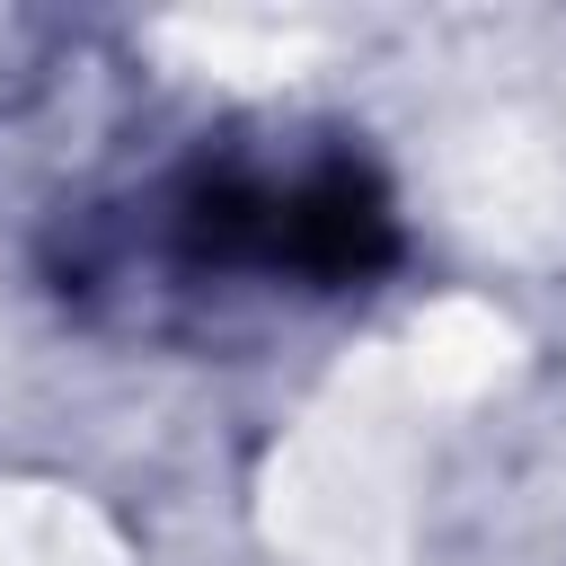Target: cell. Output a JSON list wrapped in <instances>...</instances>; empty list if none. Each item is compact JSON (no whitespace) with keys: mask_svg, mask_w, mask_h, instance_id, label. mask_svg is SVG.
Here are the masks:
<instances>
[{"mask_svg":"<svg viewBox=\"0 0 566 566\" xmlns=\"http://www.w3.org/2000/svg\"><path fill=\"white\" fill-rule=\"evenodd\" d=\"M18 44H35V27H0V106L27 88V62H18Z\"/></svg>","mask_w":566,"mask_h":566,"instance_id":"2","label":"cell"},{"mask_svg":"<svg viewBox=\"0 0 566 566\" xmlns=\"http://www.w3.org/2000/svg\"><path fill=\"white\" fill-rule=\"evenodd\" d=\"M407 265L398 177L354 124L221 115L53 203L35 274L88 336L230 354L380 292Z\"/></svg>","mask_w":566,"mask_h":566,"instance_id":"1","label":"cell"}]
</instances>
